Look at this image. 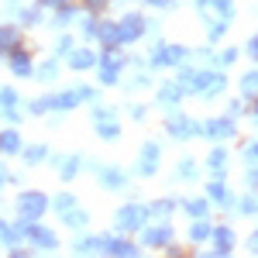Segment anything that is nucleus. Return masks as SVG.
<instances>
[{"instance_id":"1","label":"nucleus","mask_w":258,"mask_h":258,"mask_svg":"<svg viewBox=\"0 0 258 258\" xmlns=\"http://www.w3.org/2000/svg\"><path fill=\"white\" fill-rule=\"evenodd\" d=\"M141 220H145V210H141L138 203H127L124 210H117V227L120 231H135V227H141Z\"/></svg>"},{"instance_id":"2","label":"nucleus","mask_w":258,"mask_h":258,"mask_svg":"<svg viewBox=\"0 0 258 258\" xmlns=\"http://www.w3.org/2000/svg\"><path fill=\"white\" fill-rule=\"evenodd\" d=\"M18 210H21V217H38L41 210H45V197L41 193H24L21 197V203H18Z\"/></svg>"},{"instance_id":"3","label":"nucleus","mask_w":258,"mask_h":258,"mask_svg":"<svg viewBox=\"0 0 258 258\" xmlns=\"http://www.w3.org/2000/svg\"><path fill=\"white\" fill-rule=\"evenodd\" d=\"M141 28H145V21L138 18V14H131V18H124L117 24V31H120V41H135L141 35Z\"/></svg>"},{"instance_id":"4","label":"nucleus","mask_w":258,"mask_h":258,"mask_svg":"<svg viewBox=\"0 0 258 258\" xmlns=\"http://www.w3.org/2000/svg\"><path fill=\"white\" fill-rule=\"evenodd\" d=\"M197 131H200V127H197V124H189L182 114L169 117V135H172V138H189V135H197Z\"/></svg>"},{"instance_id":"5","label":"nucleus","mask_w":258,"mask_h":258,"mask_svg":"<svg viewBox=\"0 0 258 258\" xmlns=\"http://www.w3.org/2000/svg\"><path fill=\"white\" fill-rule=\"evenodd\" d=\"M179 59H186V48H155L152 66H176Z\"/></svg>"},{"instance_id":"6","label":"nucleus","mask_w":258,"mask_h":258,"mask_svg":"<svg viewBox=\"0 0 258 258\" xmlns=\"http://www.w3.org/2000/svg\"><path fill=\"white\" fill-rule=\"evenodd\" d=\"M155 162H159V145H145V152H141V176H152L155 172Z\"/></svg>"},{"instance_id":"7","label":"nucleus","mask_w":258,"mask_h":258,"mask_svg":"<svg viewBox=\"0 0 258 258\" xmlns=\"http://www.w3.org/2000/svg\"><path fill=\"white\" fill-rule=\"evenodd\" d=\"M28 238H35V244H41V248H55V234H52V231H45V227H38V224H31Z\"/></svg>"},{"instance_id":"8","label":"nucleus","mask_w":258,"mask_h":258,"mask_svg":"<svg viewBox=\"0 0 258 258\" xmlns=\"http://www.w3.org/2000/svg\"><path fill=\"white\" fill-rule=\"evenodd\" d=\"M207 135H214V138H231V135H234V124H231V120H214V124H207Z\"/></svg>"},{"instance_id":"9","label":"nucleus","mask_w":258,"mask_h":258,"mask_svg":"<svg viewBox=\"0 0 258 258\" xmlns=\"http://www.w3.org/2000/svg\"><path fill=\"white\" fill-rule=\"evenodd\" d=\"M69 66H73V69H86V66H93V52H86V48L73 52V55H69Z\"/></svg>"},{"instance_id":"10","label":"nucleus","mask_w":258,"mask_h":258,"mask_svg":"<svg viewBox=\"0 0 258 258\" xmlns=\"http://www.w3.org/2000/svg\"><path fill=\"white\" fill-rule=\"evenodd\" d=\"M214 241H217L220 251H231V244H234V234H231L227 227H220V231H214Z\"/></svg>"},{"instance_id":"11","label":"nucleus","mask_w":258,"mask_h":258,"mask_svg":"<svg viewBox=\"0 0 258 258\" xmlns=\"http://www.w3.org/2000/svg\"><path fill=\"white\" fill-rule=\"evenodd\" d=\"M169 238H172V231H169V227H155V231H148V234H145L148 244H165Z\"/></svg>"},{"instance_id":"12","label":"nucleus","mask_w":258,"mask_h":258,"mask_svg":"<svg viewBox=\"0 0 258 258\" xmlns=\"http://www.w3.org/2000/svg\"><path fill=\"white\" fill-rule=\"evenodd\" d=\"M103 251H117V255H135V248L127 244V241H103Z\"/></svg>"},{"instance_id":"13","label":"nucleus","mask_w":258,"mask_h":258,"mask_svg":"<svg viewBox=\"0 0 258 258\" xmlns=\"http://www.w3.org/2000/svg\"><path fill=\"white\" fill-rule=\"evenodd\" d=\"M100 38L107 41V45H117V41H120L117 24H100Z\"/></svg>"},{"instance_id":"14","label":"nucleus","mask_w":258,"mask_h":258,"mask_svg":"<svg viewBox=\"0 0 258 258\" xmlns=\"http://www.w3.org/2000/svg\"><path fill=\"white\" fill-rule=\"evenodd\" d=\"M100 182H103V186H110V189H117V186H124V176H120L117 169H107V172L100 176Z\"/></svg>"},{"instance_id":"15","label":"nucleus","mask_w":258,"mask_h":258,"mask_svg":"<svg viewBox=\"0 0 258 258\" xmlns=\"http://www.w3.org/2000/svg\"><path fill=\"white\" fill-rule=\"evenodd\" d=\"M210 200H214V203H220V207H227V203H231V193H227L220 182H214V186H210Z\"/></svg>"},{"instance_id":"16","label":"nucleus","mask_w":258,"mask_h":258,"mask_svg":"<svg viewBox=\"0 0 258 258\" xmlns=\"http://www.w3.org/2000/svg\"><path fill=\"white\" fill-rule=\"evenodd\" d=\"M241 86H244V97H258V73H248Z\"/></svg>"},{"instance_id":"17","label":"nucleus","mask_w":258,"mask_h":258,"mask_svg":"<svg viewBox=\"0 0 258 258\" xmlns=\"http://www.w3.org/2000/svg\"><path fill=\"white\" fill-rule=\"evenodd\" d=\"M18 135H14V131H4V135H0V148H4V152H18Z\"/></svg>"},{"instance_id":"18","label":"nucleus","mask_w":258,"mask_h":258,"mask_svg":"<svg viewBox=\"0 0 258 258\" xmlns=\"http://www.w3.org/2000/svg\"><path fill=\"white\" fill-rule=\"evenodd\" d=\"M179 97H182V90H179V86H162V93H159L162 103H176Z\"/></svg>"},{"instance_id":"19","label":"nucleus","mask_w":258,"mask_h":258,"mask_svg":"<svg viewBox=\"0 0 258 258\" xmlns=\"http://www.w3.org/2000/svg\"><path fill=\"white\" fill-rule=\"evenodd\" d=\"M14 45H18V35H14L11 28H4V31H0V48L7 52V48H14Z\"/></svg>"},{"instance_id":"20","label":"nucleus","mask_w":258,"mask_h":258,"mask_svg":"<svg viewBox=\"0 0 258 258\" xmlns=\"http://www.w3.org/2000/svg\"><path fill=\"white\" fill-rule=\"evenodd\" d=\"M14 73H18V76H24V73H31V62H28V55H14Z\"/></svg>"},{"instance_id":"21","label":"nucleus","mask_w":258,"mask_h":258,"mask_svg":"<svg viewBox=\"0 0 258 258\" xmlns=\"http://www.w3.org/2000/svg\"><path fill=\"white\" fill-rule=\"evenodd\" d=\"M76 169H80V159H66V162H62V179H73V176H76Z\"/></svg>"},{"instance_id":"22","label":"nucleus","mask_w":258,"mask_h":258,"mask_svg":"<svg viewBox=\"0 0 258 258\" xmlns=\"http://www.w3.org/2000/svg\"><path fill=\"white\" fill-rule=\"evenodd\" d=\"M207 234H210V227H207V224H193V227H189V238H193V241H203Z\"/></svg>"},{"instance_id":"23","label":"nucleus","mask_w":258,"mask_h":258,"mask_svg":"<svg viewBox=\"0 0 258 258\" xmlns=\"http://www.w3.org/2000/svg\"><path fill=\"white\" fill-rule=\"evenodd\" d=\"M224 162H227L224 148H214V152H210V165H214V169H224Z\"/></svg>"},{"instance_id":"24","label":"nucleus","mask_w":258,"mask_h":258,"mask_svg":"<svg viewBox=\"0 0 258 258\" xmlns=\"http://www.w3.org/2000/svg\"><path fill=\"white\" fill-rule=\"evenodd\" d=\"M186 210H189V214H193V217H203V214H207V203H193V200H189V203H186Z\"/></svg>"},{"instance_id":"25","label":"nucleus","mask_w":258,"mask_h":258,"mask_svg":"<svg viewBox=\"0 0 258 258\" xmlns=\"http://www.w3.org/2000/svg\"><path fill=\"white\" fill-rule=\"evenodd\" d=\"M100 135H103V138H117V124H107V120H100Z\"/></svg>"},{"instance_id":"26","label":"nucleus","mask_w":258,"mask_h":258,"mask_svg":"<svg viewBox=\"0 0 258 258\" xmlns=\"http://www.w3.org/2000/svg\"><path fill=\"white\" fill-rule=\"evenodd\" d=\"M55 73H59V66H55V62H48V66H41V80H52V76H55Z\"/></svg>"},{"instance_id":"27","label":"nucleus","mask_w":258,"mask_h":258,"mask_svg":"<svg viewBox=\"0 0 258 258\" xmlns=\"http://www.w3.org/2000/svg\"><path fill=\"white\" fill-rule=\"evenodd\" d=\"M179 176H182V179H189V176H193V162H189V159H182V162H179Z\"/></svg>"},{"instance_id":"28","label":"nucleus","mask_w":258,"mask_h":258,"mask_svg":"<svg viewBox=\"0 0 258 258\" xmlns=\"http://www.w3.org/2000/svg\"><path fill=\"white\" fill-rule=\"evenodd\" d=\"M224 28H227L224 21H220V24H210V41H217L220 35H224Z\"/></svg>"},{"instance_id":"29","label":"nucleus","mask_w":258,"mask_h":258,"mask_svg":"<svg viewBox=\"0 0 258 258\" xmlns=\"http://www.w3.org/2000/svg\"><path fill=\"white\" fill-rule=\"evenodd\" d=\"M24 159H28V162H38V159H45V148H41V145H38V148H31V152H28Z\"/></svg>"},{"instance_id":"30","label":"nucleus","mask_w":258,"mask_h":258,"mask_svg":"<svg viewBox=\"0 0 258 258\" xmlns=\"http://www.w3.org/2000/svg\"><path fill=\"white\" fill-rule=\"evenodd\" d=\"M14 238H18V234H11V231H7V224H0V241H7V244H14Z\"/></svg>"},{"instance_id":"31","label":"nucleus","mask_w":258,"mask_h":258,"mask_svg":"<svg viewBox=\"0 0 258 258\" xmlns=\"http://www.w3.org/2000/svg\"><path fill=\"white\" fill-rule=\"evenodd\" d=\"M241 210H244V214H255V210H258V200H244V203H241Z\"/></svg>"},{"instance_id":"32","label":"nucleus","mask_w":258,"mask_h":258,"mask_svg":"<svg viewBox=\"0 0 258 258\" xmlns=\"http://www.w3.org/2000/svg\"><path fill=\"white\" fill-rule=\"evenodd\" d=\"M0 103L11 107V103H14V90H4V93H0Z\"/></svg>"},{"instance_id":"33","label":"nucleus","mask_w":258,"mask_h":258,"mask_svg":"<svg viewBox=\"0 0 258 258\" xmlns=\"http://www.w3.org/2000/svg\"><path fill=\"white\" fill-rule=\"evenodd\" d=\"M55 207H59V210H69V207H73V197H59V200H55Z\"/></svg>"},{"instance_id":"34","label":"nucleus","mask_w":258,"mask_h":258,"mask_svg":"<svg viewBox=\"0 0 258 258\" xmlns=\"http://www.w3.org/2000/svg\"><path fill=\"white\" fill-rule=\"evenodd\" d=\"M69 224H76V227H80V224H86V214H69Z\"/></svg>"},{"instance_id":"35","label":"nucleus","mask_w":258,"mask_h":258,"mask_svg":"<svg viewBox=\"0 0 258 258\" xmlns=\"http://www.w3.org/2000/svg\"><path fill=\"white\" fill-rule=\"evenodd\" d=\"M248 52H251V55H258V38L251 41V45H248Z\"/></svg>"},{"instance_id":"36","label":"nucleus","mask_w":258,"mask_h":258,"mask_svg":"<svg viewBox=\"0 0 258 258\" xmlns=\"http://www.w3.org/2000/svg\"><path fill=\"white\" fill-rule=\"evenodd\" d=\"M4 172H7V169H4V165H0V186H4V182H7V176H4Z\"/></svg>"},{"instance_id":"37","label":"nucleus","mask_w":258,"mask_h":258,"mask_svg":"<svg viewBox=\"0 0 258 258\" xmlns=\"http://www.w3.org/2000/svg\"><path fill=\"white\" fill-rule=\"evenodd\" d=\"M86 4H90V7H100V4H103V0H86Z\"/></svg>"},{"instance_id":"38","label":"nucleus","mask_w":258,"mask_h":258,"mask_svg":"<svg viewBox=\"0 0 258 258\" xmlns=\"http://www.w3.org/2000/svg\"><path fill=\"white\" fill-rule=\"evenodd\" d=\"M248 244H251V248H258V234H255V238H251V241H248Z\"/></svg>"},{"instance_id":"39","label":"nucleus","mask_w":258,"mask_h":258,"mask_svg":"<svg viewBox=\"0 0 258 258\" xmlns=\"http://www.w3.org/2000/svg\"><path fill=\"white\" fill-rule=\"evenodd\" d=\"M152 4H162V7H169V0H152Z\"/></svg>"},{"instance_id":"40","label":"nucleus","mask_w":258,"mask_h":258,"mask_svg":"<svg viewBox=\"0 0 258 258\" xmlns=\"http://www.w3.org/2000/svg\"><path fill=\"white\" fill-rule=\"evenodd\" d=\"M45 4H66V0H45Z\"/></svg>"},{"instance_id":"41","label":"nucleus","mask_w":258,"mask_h":258,"mask_svg":"<svg viewBox=\"0 0 258 258\" xmlns=\"http://www.w3.org/2000/svg\"><path fill=\"white\" fill-rule=\"evenodd\" d=\"M255 114H258V107H255Z\"/></svg>"}]
</instances>
